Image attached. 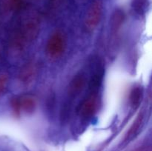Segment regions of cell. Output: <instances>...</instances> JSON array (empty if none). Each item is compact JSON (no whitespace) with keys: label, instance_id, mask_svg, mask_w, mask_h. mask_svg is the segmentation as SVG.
I'll use <instances>...</instances> for the list:
<instances>
[{"label":"cell","instance_id":"3","mask_svg":"<svg viewBox=\"0 0 152 151\" xmlns=\"http://www.w3.org/2000/svg\"><path fill=\"white\" fill-rule=\"evenodd\" d=\"M65 47V41L59 32L52 34L47 42V52L52 57H59L62 54Z\"/></svg>","mask_w":152,"mask_h":151},{"label":"cell","instance_id":"12","mask_svg":"<svg viewBox=\"0 0 152 151\" xmlns=\"http://www.w3.org/2000/svg\"><path fill=\"white\" fill-rule=\"evenodd\" d=\"M147 2H148V0H133L132 5H133L134 9L137 13H141L145 11Z\"/></svg>","mask_w":152,"mask_h":151},{"label":"cell","instance_id":"14","mask_svg":"<svg viewBox=\"0 0 152 151\" xmlns=\"http://www.w3.org/2000/svg\"><path fill=\"white\" fill-rule=\"evenodd\" d=\"M8 79L9 78L7 74L0 73V96H1L7 89Z\"/></svg>","mask_w":152,"mask_h":151},{"label":"cell","instance_id":"2","mask_svg":"<svg viewBox=\"0 0 152 151\" xmlns=\"http://www.w3.org/2000/svg\"><path fill=\"white\" fill-rule=\"evenodd\" d=\"M102 14L101 0H94L89 7L85 19V26L88 31H93L99 24Z\"/></svg>","mask_w":152,"mask_h":151},{"label":"cell","instance_id":"15","mask_svg":"<svg viewBox=\"0 0 152 151\" xmlns=\"http://www.w3.org/2000/svg\"><path fill=\"white\" fill-rule=\"evenodd\" d=\"M10 7L12 10H20L23 4V0H10Z\"/></svg>","mask_w":152,"mask_h":151},{"label":"cell","instance_id":"7","mask_svg":"<svg viewBox=\"0 0 152 151\" xmlns=\"http://www.w3.org/2000/svg\"><path fill=\"white\" fill-rule=\"evenodd\" d=\"M104 76V68L100 65H97L94 70L89 81V88L91 93H96L102 84Z\"/></svg>","mask_w":152,"mask_h":151},{"label":"cell","instance_id":"11","mask_svg":"<svg viewBox=\"0 0 152 151\" xmlns=\"http://www.w3.org/2000/svg\"><path fill=\"white\" fill-rule=\"evenodd\" d=\"M143 88L141 86H137L132 90L130 93V103L132 107L137 109L140 105L143 98Z\"/></svg>","mask_w":152,"mask_h":151},{"label":"cell","instance_id":"10","mask_svg":"<svg viewBox=\"0 0 152 151\" xmlns=\"http://www.w3.org/2000/svg\"><path fill=\"white\" fill-rule=\"evenodd\" d=\"M21 110L26 113H32L37 106L36 99L31 95H23L19 97Z\"/></svg>","mask_w":152,"mask_h":151},{"label":"cell","instance_id":"5","mask_svg":"<svg viewBox=\"0 0 152 151\" xmlns=\"http://www.w3.org/2000/svg\"><path fill=\"white\" fill-rule=\"evenodd\" d=\"M125 20V13L122 9H116L112 13L110 20L111 41H117L119 31L120 30Z\"/></svg>","mask_w":152,"mask_h":151},{"label":"cell","instance_id":"9","mask_svg":"<svg viewBox=\"0 0 152 151\" xmlns=\"http://www.w3.org/2000/svg\"><path fill=\"white\" fill-rule=\"evenodd\" d=\"M37 67L34 63H28L21 69L19 77L22 83L31 82L37 75Z\"/></svg>","mask_w":152,"mask_h":151},{"label":"cell","instance_id":"8","mask_svg":"<svg viewBox=\"0 0 152 151\" xmlns=\"http://www.w3.org/2000/svg\"><path fill=\"white\" fill-rule=\"evenodd\" d=\"M144 121H145V114L144 112L140 113L139 115L137 116L136 119L133 122L132 125L131 126L130 129L128 131L126 137H125V142H130L136 136H137L141 129L144 125Z\"/></svg>","mask_w":152,"mask_h":151},{"label":"cell","instance_id":"16","mask_svg":"<svg viewBox=\"0 0 152 151\" xmlns=\"http://www.w3.org/2000/svg\"><path fill=\"white\" fill-rule=\"evenodd\" d=\"M134 151H152L151 146H143L134 150Z\"/></svg>","mask_w":152,"mask_h":151},{"label":"cell","instance_id":"13","mask_svg":"<svg viewBox=\"0 0 152 151\" xmlns=\"http://www.w3.org/2000/svg\"><path fill=\"white\" fill-rule=\"evenodd\" d=\"M10 105H11L12 110L13 111V113L16 116L19 117L20 115L22 110H21L20 105H19V97H14L10 101Z\"/></svg>","mask_w":152,"mask_h":151},{"label":"cell","instance_id":"4","mask_svg":"<svg viewBox=\"0 0 152 151\" xmlns=\"http://www.w3.org/2000/svg\"><path fill=\"white\" fill-rule=\"evenodd\" d=\"M99 106V99L96 93H91V94L82 102L80 106L79 113L84 118L91 117L96 113Z\"/></svg>","mask_w":152,"mask_h":151},{"label":"cell","instance_id":"1","mask_svg":"<svg viewBox=\"0 0 152 151\" xmlns=\"http://www.w3.org/2000/svg\"><path fill=\"white\" fill-rule=\"evenodd\" d=\"M40 19L35 13H30L25 16L19 25L13 37V44L22 48L27 43H31L36 39L39 33Z\"/></svg>","mask_w":152,"mask_h":151},{"label":"cell","instance_id":"6","mask_svg":"<svg viewBox=\"0 0 152 151\" xmlns=\"http://www.w3.org/2000/svg\"><path fill=\"white\" fill-rule=\"evenodd\" d=\"M86 84V77L83 73H79L74 76L68 88V95L71 98H76L83 91Z\"/></svg>","mask_w":152,"mask_h":151}]
</instances>
